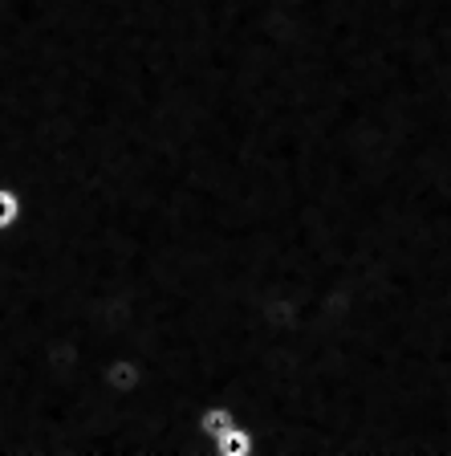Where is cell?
Instances as JSON below:
<instances>
[{"label": "cell", "instance_id": "obj_1", "mask_svg": "<svg viewBox=\"0 0 451 456\" xmlns=\"http://www.w3.org/2000/svg\"><path fill=\"white\" fill-rule=\"evenodd\" d=\"M142 383H147V362H142L139 354L123 351L102 362V387L110 391V395H134Z\"/></svg>", "mask_w": 451, "mask_h": 456}, {"label": "cell", "instance_id": "obj_2", "mask_svg": "<svg viewBox=\"0 0 451 456\" xmlns=\"http://www.w3.org/2000/svg\"><path fill=\"white\" fill-rule=\"evenodd\" d=\"M232 424H240V416H236V408L224 403V399H212V403H204V408L196 411V432L207 448L216 444V436H224Z\"/></svg>", "mask_w": 451, "mask_h": 456}, {"label": "cell", "instance_id": "obj_3", "mask_svg": "<svg viewBox=\"0 0 451 456\" xmlns=\"http://www.w3.org/2000/svg\"><path fill=\"white\" fill-rule=\"evenodd\" d=\"M212 456H256V436L248 424H232L224 436H216Z\"/></svg>", "mask_w": 451, "mask_h": 456}, {"label": "cell", "instance_id": "obj_4", "mask_svg": "<svg viewBox=\"0 0 451 456\" xmlns=\"http://www.w3.org/2000/svg\"><path fill=\"white\" fill-rule=\"evenodd\" d=\"M20 216H25V196L12 183H0V232L17 228Z\"/></svg>", "mask_w": 451, "mask_h": 456}]
</instances>
